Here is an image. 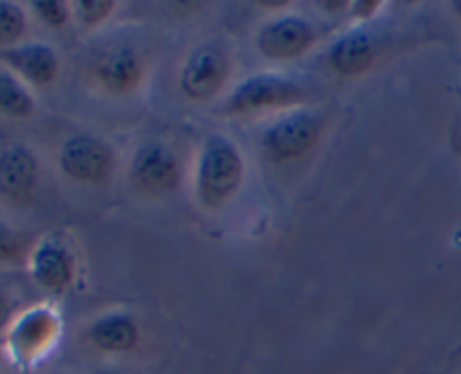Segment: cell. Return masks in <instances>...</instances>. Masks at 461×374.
<instances>
[{
	"label": "cell",
	"mask_w": 461,
	"mask_h": 374,
	"mask_svg": "<svg viewBox=\"0 0 461 374\" xmlns=\"http://www.w3.org/2000/svg\"><path fill=\"white\" fill-rule=\"evenodd\" d=\"M198 198L205 207H219L241 187L243 158L232 140L210 135L201 149L196 174Z\"/></svg>",
	"instance_id": "1"
},
{
	"label": "cell",
	"mask_w": 461,
	"mask_h": 374,
	"mask_svg": "<svg viewBox=\"0 0 461 374\" xmlns=\"http://www.w3.org/2000/svg\"><path fill=\"white\" fill-rule=\"evenodd\" d=\"M306 97L297 81L282 75H255L234 88L228 99L230 113H252L264 108H284L300 104Z\"/></svg>",
	"instance_id": "2"
},
{
	"label": "cell",
	"mask_w": 461,
	"mask_h": 374,
	"mask_svg": "<svg viewBox=\"0 0 461 374\" xmlns=\"http://www.w3.org/2000/svg\"><path fill=\"white\" fill-rule=\"evenodd\" d=\"M324 129V120L315 113L297 111L275 122L266 131V151L275 160H295L315 147Z\"/></svg>",
	"instance_id": "3"
},
{
	"label": "cell",
	"mask_w": 461,
	"mask_h": 374,
	"mask_svg": "<svg viewBox=\"0 0 461 374\" xmlns=\"http://www.w3.org/2000/svg\"><path fill=\"white\" fill-rule=\"evenodd\" d=\"M228 70V57L219 45H201L185 61L180 72V90L194 102H205L223 88Z\"/></svg>",
	"instance_id": "4"
},
{
	"label": "cell",
	"mask_w": 461,
	"mask_h": 374,
	"mask_svg": "<svg viewBox=\"0 0 461 374\" xmlns=\"http://www.w3.org/2000/svg\"><path fill=\"white\" fill-rule=\"evenodd\" d=\"M59 336V315L52 309H32L23 314L9 329L7 345L14 360L18 363H34L54 345Z\"/></svg>",
	"instance_id": "5"
},
{
	"label": "cell",
	"mask_w": 461,
	"mask_h": 374,
	"mask_svg": "<svg viewBox=\"0 0 461 374\" xmlns=\"http://www.w3.org/2000/svg\"><path fill=\"white\" fill-rule=\"evenodd\" d=\"M59 165L68 178L79 183H102L113 169V151L95 135H72L63 142Z\"/></svg>",
	"instance_id": "6"
},
{
	"label": "cell",
	"mask_w": 461,
	"mask_h": 374,
	"mask_svg": "<svg viewBox=\"0 0 461 374\" xmlns=\"http://www.w3.org/2000/svg\"><path fill=\"white\" fill-rule=\"evenodd\" d=\"M131 178L142 192L153 194V196L169 194L180 180V162L165 144H144L133 158Z\"/></svg>",
	"instance_id": "7"
},
{
	"label": "cell",
	"mask_w": 461,
	"mask_h": 374,
	"mask_svg": "<svg viewBox=\"0 0 461 374\" xmlns=\"http://www.w3.org/2000/svg\"><path fill=\"white\" fill-rule=\"evenodd\" d=\"M315 41H318V32L309 21L297 16H282L261 27L257 36V48L264 57L284 61V59H295L304 54Z\"/></svg>",
	"instance_id": "8"
},
{
	"label": "cell",
	"mask_w": 461,
	"mask_h": 374,
	"mask_svg": "<svg viewBox=\"0 0 461 374\" xmlns=\"http://www.w3.org/2000/svg\"><path fill=\"white\" fill-rule=\"evenodd\" d=\"M95 77L99 84L113 95H126L138 88L144 77V59L140 57L138 50L129 45H120L102 57L95 63Z\"/></svg>",
	"instance_id": "9"
},
{
	"label": "cell",
	"mask_w": 461,
	"mask_h": 374,
	"mask_svg": "<svg viewBox=\"0 0 461 374\" xmlns=\"http://www.w3.org/2000/svg\"><path fill=\"white\" fill-rule=\"evenodd\" d=\"M32 278L48 291H63L75 279V257L61 242H43L32 255Z\"/></svg>",
	"instance_id": "10"
},
{
	"label": "cell",
	"mask_w": 461,
	"mask_h": 374,
	"mask_svg": "<svg viewBox=\"0 0 461 374\" xmlns=\"http://www.w3.org/2000/svg\"><path fill=\"white\" fill-rule=\"evenodd\" d=\"M39 165L30 149L14 144L0 153V192L14 201H25L36 187Z\"/></svg>",
	"instance_id": "11"
},
{
	"label": "cell",
	"mask_w": 461,
	"mask_h": 374,
	"mask_svg": "<svg viewBox=\"0 0 461 374\" xmlns=\"http://www.w3.org/2000/svg\"><path fill=\"white\" fill-rule=\"evenodd\" d=\"M0 59L34 86H50L57 79L59 59L54 50L45 43H25L18 48H9L0 52Z\"/></svg>",
	"instance_id": "12"
},
{
	"label": "cell",
	"mask_w": 461,
	"mask_h": 374,
	"mask_svg": "<svg viewBox=\"0 0 461 374\" xmlns=\"http://www.w3.org/2000/svg\"><path fill=\"white\" fill-rule=\"evenodd\" d=\"M88 341L106 354H126L140 342V327L129 314H108L88 327Z\"/></svg>",
	"instance_id": "13"
},
{
	"label": "cell",
	"mask_w": 461,
	"mask_h": 374,
	"mask_svg": "<svg viewBox=\"0 0 461 374\" xmlns=\"http://www.w3.org/2000/svg\"><path fill=\"white\" fill-rule=\"evenodd\" d=\"M378 54V39L365 30H354L342 36L329 52L331 66L340 75H358L367 70Z\"/></svg>",
	"instance_id": "14"
},
{
	"label": "cell",
	"mask_w": 461,
	"mask_h": 374,
	"mask_svg": "<svg viewBox=\"0 0 461 374\" xmlns=\"http://www.w3.org/2000/svg\"><path fill=\"white\" fill-rule=\"evenodd\" d=\"M34 113V99L25 86L12 75H0V115L30 117Z\"/></svg>",
	"instance_id": "15"
},
{
	"label": "cell",
	"mask_w": 461,
	"mask_h": 374,
	"mask_svg": "<svg viewBox=\"0 0 461 374\" xmlns=\"http://www.w3.org/2000/svg\"><path fill=\"white\" fill-rule=\"evenodd\" d=\"M25 30V12L18 5L0 0V45H14Z\"/></svg>",
	"instance_id": "16"
},
{
	"label": "cell",
	"mask_w": 461,
	"mask_h": 374,
	"mask_svg": "<svg viewBox=\"0 0 461 374\" xmlns=\"http://www.w3.org/2000/svg\"><path fill=\"white\" fill-rule=\"evenodd\" d=\"M32 9H34L36 16L50 27H66L68 18H70V7L61 0H36L32 3Z\"/></svg>",
	"instance_id": "17"
},
{
	"label": "cell",
	"mask_w": 461,
	"mask_h": 374,
	"mask_svg": "<svg viewBox=\"0 0 461 374\" xmlns=\"http://www.w3.org/2000/svg\"><path fill=\"white\" fill-rule=\"evenodd\" d=\"M79 9V18L86 27H93L99 25L102 21H106L108 16L113 14V7L115 3L113 0H81V3L75 5Z\"/></svg>",
	"instance_id": "18"
},
{
	"label": "cell",
	"mask_w": 461,
	"mask_h": 374,
	"mask_svg": "<svg viewBox=\"0 0 461 374\" xmlns=\"http://www.w3.org/2000/svg\"><path fill=\"white\" fill-rule=\"evenodd\" d=\"M21 251V243H18V237L7 228L5 223H0V261L14 260Z\"/></svg>",
	"instance_id": "19"
},
{
	"label": "cell",
	"mask_w": 461,
	"mask_h": 374,
	"mask_svg": "<svg viewBox=\"0 0 461 374\" xmlns=\"http://www.w3.org/2000/svg\"><path fill=\"white\" fill-rule=\"evenodd\" d=\"M381 7V3H356L354 5V9H356V16H360V18H367V16H372L374 12H376V9Z\"/></svg>",
	"instance_id": "20"
},
{
	"label": "cell",
	"mask_w": 461,
	"mask_h": 374,
	"mask_svg": "<svg viewBox=\"0 0 461 374\" xmlns=\"http://www.w3.org/2000/svg\"><path fill=\"white\" fill-rule=\"evenodd\" d=\"M9 315H12V306H9L7 297H5L3 291H0V329L7 327Z\"/></svg>",
	"instance_id": "21"
},
{
	"label": "cell",
	"mask_w": 461,
	"mask_h": 374,
	"mask_svg": "<svg viewBox=\"0 0 461 374\" xmlns=\"http://www.w3.org/2000/svg\"><path fill=\"white\" fill-rule=\"evenodd\" d=\"M261 7H268V9H273V7H288V3H261Z\"/></svg>",
	"instance_id": "22"
},
{
	"label": "cell",
	"mask_w": 461,
	"mask_h": 374,
	"mask_svg": "<svg viewBox=\"0 0 461 374\" xmlns=\"http://www.w3.org/2000/svg\"><path fill=\"white\" fill-rule=\"evenodd\" d=\"M453 7H455V12H457L459 16H461V0H457V3H453Z\"/></svg>",
	"instance_id": "23"
}]
</instances>
